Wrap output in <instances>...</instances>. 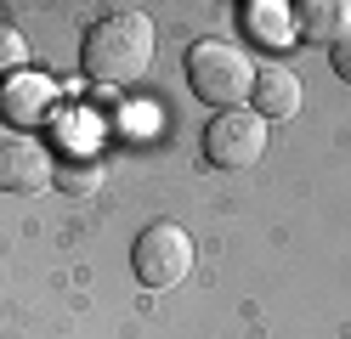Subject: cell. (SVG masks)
<instances>
[{"label":"cell","mask_w":351,"mask_h":339,"mask_svg":"<svg viewBox=\"0 0 351 339\" xmlns=\"http://www.w3.org/2000/svg\"><path fill=\"white\" fill-rule=\"evenodd\" d=\"M153 62V17L147 12H108L85 29L80 68L97 85H130Z\"/></svg>","instance_id":"obj_1"},{"label":"cell","mask_w":351,"mask_h":339,"mask_svg":"<svg viewBox=\"0 0 351 339\" xmlns=\"http://www.w3.org/2000/svg\"><path fill=\"white\" fill-rule=\"evenodd\" d=\"M187 85H193V97L210 102L215 113H232L238 102H250V90H255V62L227 40H193Z\"/></svg>","instance_id":"obj_2"},{"label":"cell","mask_w":351,"mask_h":339,"mask_svg":"<svg viewBox=\"0 0 351 339\" xmlns=\"http://www.w3.org/2000/svg\"><path fill=\"white\" fill-rule=\"evenodd\" d=\"M130 266H136V283L142 288H176L193 271V238H187V226H176V221L142 226L136 249H130Z\"/></svg>","instance_id":"obj_3"},{"label":"cell","mask_w":351,"mask_h":339,"mask_svg":"<svg viewBox=\"0 0 351 339\" xmlns=\"http://www.w3.org/2000/svg\"><path fill=\"white\" fill-rule=\"evenodd\" d=\"M267 153V119L250 108H232V113H215L210 130H204V158L215 170H250L261 164Z\"/></svg>","instance_id":"obj_4"},{"label":"cell","mask_w":351,"mask_h":339,"mask_svg":"<svg viewBox=\"0 0 351 339\" xmlns=\"http://www.w3.org/2000/svg\"><path fill=\"white\" fill-rule=\"evenodd\" d=\"M51 181V158L29 136H6L0 142V192H40Z\"/></svg>","instance_id":"obj_5"},{"label":"cell","mask_w":351,"mask_h":339,"mask_svg":"<svg viewBox=\"0 0 351 339\" xmlns=\"http://www.w3.org/2000/svg\"><path fill=\"white\" fill-rule=\"evenodd\" d=\"M57 102V85L40 79V74H12L0 85V113H6L12 125H40Z\"/></svg>","instance_id":"obj_6"},{"label":"cell","mask_w":351,"mask_h":339,"mask_svg":"<svg viewBox=\"0 0 351 339\" xmlns=\"http://www.w3.org/2000/svg\"><path fill=\"white\" fill-rule=\"evenodd\" d=\"M250 113H261V119H289V113L300 108V79H295V68H283V62H267V68H255V90H250Z\"/></svg>","instance_id":"obj_7"},{"label":"cell","mask_w":351,"mask_h":339,"mask_svg":"<svg viewBox=\"0 0 351 339\" xmlns=\"http://www.w3.org/2000/svg\"><path fill=\"white\" fill-rule=\"evenodd\" d=\"M295 34L340 45L351 34V0H306V6H295Z\"/></svg>","instance_id":"obj_8"},{"label":"cell","mask_w":351,"mask_h":339,"mask_svg":"<svg viewBox=\"0 0 351 339\" xmlns=\"http://www.w3.org/2000/svg\"><path fill=\"white\" fill-rule=\"evenodd\" d=\"M244 29L255 34V40H267V45H283L295 34V17H289V6H278V0H267V6H244Z\"/></svg>","instance_id":"obj_9"},{"label":"cell","mask_w":351,"mask_h":339,"mask_svg":"<svg viewBox=\"0 0 351 339\" xmlns=\"http://www.w3.org/2000/svg\"><path fill=\"white\" fill-rule=\"evenodd\" d=\"M23 57H29V45H23V34L0 29V79H12L17 68H23Z\"/></svg>","instance_id":"obj_10"},{"label":"cell","mask_w":351,"mask_h":339,"mask_svg":"<svg viewBox=\"0 0 351 339\" xmlns=\"http://www.w3.org/2000/svg\"><path fill=\"white\" fill-rule=\"evenodd\" d=\"M328 62H335V74H340V79L351 85V34H346V40L335 45V57H328Z\"/></svg>","instance_id":"obj_11"}]
</instances>
